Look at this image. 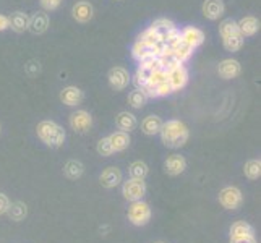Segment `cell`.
Wrapping results in <instances>:
<instances>
[{
  "label": "cell",
  "mask_w": 261,
  "mask_h": 243,
  "mask_svg": "<svg viewBox=\"0 0 261 243\" xmlns=\"http://www.w3.org/2000/svg\"><path fill=\"white\" fill-rule=\"evenodd\" d=\"M161 141L166 148L170 149H178L187 145L188 138H190V130L180 120H167L161 127Z\"/></svg>",
  "instance_id": "cell-1"
},
{
  "label": "cell",
  "mask_w": 261,
  "mask_h": 243,
  "mask_svg": "<svg viewBox=\"0 0 261 243\" xmlns=\"http://www.w3.org/2000/svg\"><path fill=\"white\" fill-rule=\"evenodd\" d=\"M36 133H38V138L44 143L46 146L57 149L65 143V130L60 127L59 123L52 122V120H42L38 123L36 127Z\"/></svg>",
  "instance_id": "cell-2"
},
{
  "label": "cell",
  "mask_w": 261,
  "mask_h": 243,
  "mask_svg": "<svg viewBox=\"0 0 261 243\" xmlns=\"http://www.w3.org/2000/svg\"><path fill=\"white\" fill-rule=\"evenodd\" d=\"M151 206L148 203H145L143 200L140 201H133L128 208L127 218L130 221V224H133L135 227H145L151 221Z\"/></svg>",
  "instance_id": "cell-3"
},
{
  "label": "cell",
  "mask_w": 261,
  "mask_h": 243,
  "mask_svg": "<svg viewBox=\"0 0 261 243\" xmlns=\"http://www.w3.org/2000/svg\"><path fill=\"white\" fill-rule=\"evenodd\" d=\"M122 195L127 201H140L146 195V183L141 178H128L127 182H123L122 185Z\"/></svg>",
  "instance_id": "cell-4"
},
{
  "label": "cell",
  "mask_w": 261,
  "mask_h": 243,
  "mask_svg": "<svg viewBox=\"0 0 261 243\" xmlns=\"http://www.w3.org/2000/svg\"><path fill=\"white\" fill-rule=\"evenodd\" d=\"M218 200L224 209L233 211V209H239L242 203H244V195H242L240 188L237 186H226L219 192Z\"/></svg>",
  "instance_id": "cell-5"
},
{
  "label": "cell",
  "mask_w": 261,
  "mask_h": 243,
  "mask_svg": "<svg viewBox=\"0 0 261 243\" xmlns=\"http://www.w3.org/2000/svg\"><path fill=\"white\" fill-rule=\"evenodd\" d=\"M161 47H163V42L149 44V42L137 39V42H135L133 47H132V56L138 62H141V60H146V59H151V57H158L159 52H161Z\"/></svg>",
  "instance_id": "cell-6"
},
{
  "label": "cell",
  "mask_w": 261,
  "mask_h": 243,
  "mask_svg": "<svg viewBox=\"0 0 261 243\" xmlns=\"http://www.w3.org/2000/svg\"><path fill=\"white\" fill-rule=\"evenodd\" d=\"M166 76H167L170 88H172V93L184 89L188 83V71L184 67V64H178V65L172 67L166 73Z\"/></svg>",
  "instance_id": "cell-7"
},
{
  "label": "cell",
  "mask_w": 261,
  "mask_h": 243,
  "mask_svg": "<svg viewBox=\"0 0 261 243\" xmlns=\"http://www.w3.org/2000/svg\"><path fill=\"white\" fill-rule=\"evenodd\" d=\"M107 79H109V85L115 91H123L130 85V73L123 67H114L109 70Z\"/></svg>",
  "instance_id": "cell-8"
},
{
  "label": "cell",
  "mask_w": 261,
  "mask_h": 243,
  "mask_svg": "<svg viewBox=\"0 0 261 243\" xmlns=\"http://www.w3.org/2000/svg\"><path fill=\"white\" fill-rule=\"evenodd\" d=\"M93 125V117L86 111H76L70 115V127L76 133H86Z\"/></svg>",
  "instance_id": "cell-9"
},
{
  "label": "cell",
  "mask_w": 261,
  "mask_h": 243,
  "mask_svg": "<svg viewBox=\"0 0 261 243\" xmlns=\"http://www.w3.org/2000/svg\"><path fill=\"white\" fill-rule=\"evenodd\" d=\"M187 170V159L182 154H170L164 160V172L170 177H177Z\"/></svg>",
  "instance_id": "cell-10"
},
{
  "label": "cell",
  "mask_w": 261,
  "mask_h": 243,
  "mask_svg": "<svg viewBox=\"0 0 261 243\" xmlns=\"http://www.w3.org/2000/svg\"><path fill=\"white\" fill-rule=\"evenodd\" d=\"M71 16L75 18L78 23H88L93 20L94 16V8L93 5L86 2V0H80L71 8Z\"/></svg>",
  "instance_id": "cell-11"
},
{
  "label": "cell",
  "mask_w": 261,
  "mask_h": 243,
  "mask_svg": "<svg viewBox=\"0 0 261 243\" xmlns=\"http://www.w3.org/2000/svg\"><path fill=\"white\" fill-rule=\"evenodd\" d=\"M180 38L192 49H196L204 42V33L200 28H196V26H187V28L180 31Z\"/></svg>",
  "instance_id": "cell-12"
},
{
  "label": "cell",
  "mask_w": 261,
  "mask_h": 243,
  "mask_svg": "<svg viewBox=\"0 0 261 243\" xmlns=\"http://www.w3.org/2000/svg\"><path fill=\"white\" fill-rule=\"evenodd\" d=\"M167 47H170V50H172V56L175 57L177 62H180V64H184V62H187L188 59L192 57V53L195 49H192L185 41H182V38H178L175 41H172L169 44Z\"/></svg>",
  "instance_id": "cell-13"
},
{
  "label": "cell",
  "mask_w": 261,
  "mask_h": 243,
  "mask_svg": "<svg viewBox=\"0 0 261 243\" xmlns=\"http://www.w3.org/2000/svg\"><path fill=\"white\" fill-rule=\"evenodd\" d=\"M218 73L222 79H233V78L240 76L242 65L233 59H226L218 65Z\"/></svg>",
  "instance_id": "cell-14"
},
{
  "label": "cell",
  "mask_w": 261,
  "mask_h": 243,
  "mask_svg": "<svg viewBox=\"0 0 261 243\" xmlns=\"http://www.w3.org/2000/svg\"><path fill=\"white\" fill-rule=\"evenodd\" d=\"M83 91L76 86H67L60 91V101L68 107H76L83 102Z\"/></svg>",
  "instance_id": "cell-15"
},
{
  "label": "cell",
  "mask_w": 261,
  "mask_h": 243,
  "mask_svg": "<svg viewBox=\"0 0 261 243\" xmlns=\"http://www.w3.org/2000/svg\"><path fill=\"white\" fill-rule=\"evenodd\" d=\"M99 182L104 188L111 190V188H115L117 185H120L122 182V170L119 167H107L102 170L101 177H99Z\"/></svg>",
  "instance_id": "cell-16"
},
{
  "label": "cell",
  "mask_w": 261,
  "mask_h": 243,
  "mask_svg": "<svg viewBox=\"0 0 261 243\" xmlns=\"http://www.w3.org/2000/svg\"><path fill=\"white\" fill-rule=\"evenodd\" d=\"M28 30L36 36L46 33L49 30V16H47V13L36 12L34 15H31L30 16V23H28Z\"/></svg>",
  "instance_id": "cell-17"
},
{
  "label": "cell",
  "mask_w": 261,
  "mask_h": 243,
  "mask_svg": "<svg viewBox=\"0 0 261 243\" xmlns=\"http://www.w3.org/2000/svg\"><path fill=\"white\" fill-rule=\"evenodd\" d=\"M201 12L206 18H208V20L214 21V20H219V18L224 15L226 7H224L222 0H204V4L201 7Z\"/></svg>",
  "instance_id": "cell-18"
},
{
  "label": "cell",
  "mask_w": 261,
  "mask_h": 243,
  "mask_svg": "<svg viewBox=\"0 0 261 243\" xmlns=\"http://www.w3.org/2000/svg\"><path fill=\"white\" fill-rule=\"evenodd\" d=\"M28 23H30V16L24 12H13L8 16V28H12V31L18 34L28 30Z\"/></svg>",
  "instance_id": "cell-19"
},
{
  "label": "cell",
  "mask_w": 261,
  "mask_h": 243,
  "mask_svg": "<svg viewBox=\"0 0 261 243\" xmlns=\"http://www.w3.org/2000/svg\"><path fill=\"white\" fill-rule=\"evenodd\" d=\"M237 26L244 38H250V36H255L259 31V20L255 16H244L237 23Z\"/></svg>",
  "instance_id": "cell-20"
},
{
  "label": "cell",
  "mask_w": 261,
  "mask_h": 243,
  "mask_svg": "<svg viewBox=\"0 0 261 243\" xmlns=\"http://www.w3.org/2000/svg\"><path fill=\"white\" fill-rule=\"evenodd\" d=\"M109 138V141H111V146H112V149H114V152H122V151H125L128 146H130V134L127 133V131H115V133H112L111 137H107Z\"/></svg>",
  "instance_id": "cell-21"
},
{
  "label": "cell",
  "mask_w": 261,
  "mask_h": 243,
  "mask_svg": "<svg viewBox=\"0 0 261 243\" xmlns=\"http://www.w3.org/2000/svg\"><path fill=\"white\" fill-rule=\"evenodd\" d=\"M115 125L119 127L120 131L130 133V131H133L135 128H137L138 122H137V117H135L133 114H130V112H120L119 115L115 117Z\"/></svg>",
  "instance_id": "cell-22"
},
{
  "label": "cell",
  "mask_w": 261,
  "mask_h": 243,
  "mask_svg": "<svg viewBox=\"0 0 261 243\" xmlns=\"http://www.w3.org/2000/svg\"><path fill=\"white\" fill-rule=\"evenodd\" d=\"M149 28L159 36L161 42H163L167 38V34L172 33L175 30V24L170 21V20H167V18H159V20H156L154 23L149 26Z\"/></svg>",
  "instance_id": "cell-23"
},
{
  "label": "cell",
  "mask_w": 261,
  "mask_h": 243,
  "mask_svg": "<svg viewBox=\"0 0 261 243\" xmlns=\"http://www.w3.org/2000/svg\"><path fill=\"white\" fill-rule=\"evenodd\" d=\"M163 120H161V117L158 115H148L145 120L141 122V130L148 137H154L161 131V127H163Z\"/></svg>",
  "instance_id": "cell-24"
},
{
  "label": "cell",
  "mask_w": 261,
  "mask_h": 243,
  "mask_svg": "<svg viewBox=\"0 0 261 243\" xmlns=\"http://www.w3.org/2000/svg\"><path fill=\"white\" fill-rule=\"evenodd\" d=\"M26 214H28V206H26L23 201H15V203H10L7 209V215L10 221H15V222H20L26 218Z\"/></svg>",
  "instance_id": "cell-25"
},
{
  "label": "cell",
  "mask_w": 261,
  "mask_h": 243,
  "mask_svg": "<svg viewBox=\"0 0 261 243\" xmlns=\"http://www.w3.org/2000/svg\"><path fill=\"white\" fill-rule=\"evenodd\" d=\"M230 238L232 237H253L255 229L247 221H237L230 226Z\"/></svg>",
  "instance_id": "cell-26"
},
{
  "label": "cell",
  "mask_w": 261,
  "mask_h": 243,
  "mask_svg": "<svg viewBox=\"0 0 261 243\" xmlns=\"http://www.w3.org/2000/svg\"><path fill=\"white\" fill-rule=\"evenodd\" d=\"M64 172H65V175H67L70 180H76V178H80V177L83 175V172H85V166H83L80 160L71 159V160H68L67 164L64 166Z\"/></svg>",
  "instance_id": "cell-27"
},
{
  "label": "cell",
  "mask_w": 261,
  "mask_h": 243,
  "mask_svg": "<svg viewBox=\"0 0 261 243\" xmlns=\"http://www.w3.org/2000/svg\"><path fill=\"white\" fill-rule=\"evenodd\" d=\"M219 34H221L222 39L230 38V36H242L239 26H237V21H233L232 18H227V20H224L219 24Z\"/></svg>",
  "instance_id": "cell-28"
},
{
  "label": "cell",
  "mask_w": 261,
  "mask_h": 243,
  "mask_svg": "<svg viewBox=\"0 0 261 243\" xmlns=\"http://www.w3.org/2000/svg\"><path fill=\"white\" fill-rule=\"evenodd\" d=\"M244 174L248 180H258L261 177V160L250 159L244 166Z\"/></svg>",
  "instance_id": "cell-29"
},
{
  "label": "cell",
  "mask_w": 261,
  "mask_h": 243,
  "mask_svg": "<svg viewBox=\"0 0 261 243\" xmlns=\"http://www.w3.org/2000/svg\"><path fill=\"white\" fill-rule=\"evenodd\" d=\"M148 96L145 94V91L143 89H135V91H132L128 94V104L133 107V109H141V107H145L146 102H148Z\"/></svg>",
  "instance_id": "cell-30"
},
{
  "label": "cell",
  "mask_w": 261,
  "mask_h": 243,
  "mask_svg": "<svg viewBox=\"0 0 261 243\" xmlns=\"http://www.w3.org/2000/svg\"><path fill=\"white\" fill-rule=\"evenodd\" d=\"M128 172H130V177L132 178H141V180H145L146 175H148V172H149V169H148L146 162L135 160V162H132V164H130Z\"/></svg>",
  "instance_id": "cell-31"
},
{
  "label": "cell",
  "mask_w": 261,
  "mask_h": 243,
  "mask_svg": "<svg viewBox=\"0 0 261 243\" xmlns=\"http://www.w3.org/2000/svg\"><path fill=\"white\" fill-rule=\"evenodd\" d=\"M244 41H245L244 36H230V38H224L222 44H224V47H226V50L237 52L244 46Z\"/></svg>",
  "instance_id": "cell-32"
},
{
  "label": "cell",
  "mask_w": 261,
  "mask_h": 243,
  "mask_svg": "<svg viewBox=\"0 0 261 243\" xmlns=\"http://www.w3.org/2000/svg\"><path fill=\"white\" fill-rule=\"evenodd\" d=\"M96 149H97V152H99V156H104V157L114 154V149H112V146H111L109 138H101V140H99Z\"/></svg>",
  "instance_id": "cell-33"
},
{
  "label": "cell",
  "mask_w": 261,
  "mask_h": 243,
  "mask_svg": "<svg viewBox=\"0 0 261 243\" xmlns=\"http://www.w3.org/2000/svg\"><path fill=\"white\" fill-rule=\"evenodd\" d=\"M138 41H145V42H149V44H159L161 39H159V36L152 31L151 28L145 30L140 36H138Z\"/></svg>",
  "instance_id": "cell-34"
},
{
  "label": "cell",
  "mask_w": 261,
  "mask_h": 243,
  "mask_svg": "<svg viewBox=\"0 0 261 243\" xmlns=\"http://www.w3.org/2000/svg\"><path fill=\"white\" fill-rule=\"evenodd\" d=\"M39 4L46 12H54L60 7L62 0H39Z\"/></svg>",
  "instance_id": "cell-35"
},
{
  "label": "cell",
  "mask_w": 261,
  "mask_h": 243,
  "mask_svg": "<svg viewBox=\"0 0 261 243\" xmlns=\"http://www.w3.org/2000/svg\"><path fill=\"white\" fill-rule=\"evenodd\" d=\"M24 70H26V73H28L30 76H36L41 71V64L38 60H30L28 65L24 67Z\"/></svg>",
  "instance_id": "cell-36"
},
{
  "label": "cell",
  "mask_w": 261,
  "mask_h": 243,
  "mask_svg": "<svg viewBox=\"0 0 261 243\" xmlns=\"http://www.w3.org/2000/svg\"><path fill=\"white\" fill-rule=\"evenodd\" d=\"M8 206H10V200H8V196L4 195V193H0V215L7 214Z\"/></svg>",
  "instance_id": "cell-37"
},
{
  "label": "cell",
  "mask_w": 261,
  "mask_h": 243,
  "mask_svg": "<svg viewBox=\"0 0 261 243\" xmlns=\"http://www.w3.org/2000/svg\"><path fill=\"white\" fill-rule=\"evenodd\" d=\"M229 243H258V241L253 235V237H232Z\"/></svg>",
  "instance_id": "cell-38"
},
{
  "label": "cell",
  "mask_w": 261,
  "mask_h": 243,
  "mask_svg": "<svg viewBox=\"0 0 261 243\" xmlns=\"http://www.w3.org/2000/svg\"><path fill=\"white\" fill-rule=\"evenodd\" d=\"M8 30V16L0 15V31Z\"/></svg>",
  "instance_id": "cell-39"
},
{
  "label": "cell",
  "mask_w": 261,
  "mask_h": 243,
  "mask_svg": "<svg viewBox=\"0 0 261 243\" xmlns=\"http://www.w3.org/2000/svg\"><path fill=\"white\" fill-rule=\"evenodd\" d=\"M154 243H164V241H154Z\"/></svg>",
  "instance_id": "cell-40"
}]
</instances>
